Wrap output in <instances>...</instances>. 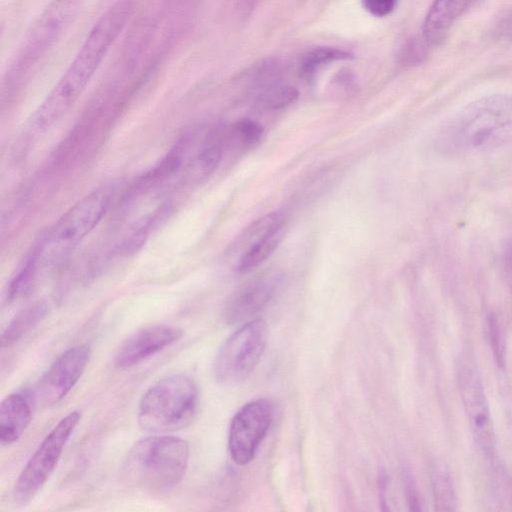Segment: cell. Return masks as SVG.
Masks as SVG:
<instances>
[{
	"mask_svg": "<svg viewBox=\"0 0 512 512\" xmlns=\"http://www.w3.org/2000/svg\"><path fill=\"white\" fill-rule=\"evenodd\" d=\"M353 58V54L345 49L338 47H317L307 51L301 57L299 63V72L302 77L309 80L324 65L345 61Z\"/></svg>",
	"mask_w": 512,
	"mask_h": 512,
	"instance_id": "cell-18",
	"label": "cell"
},
{
	"mask_svg": "<svg viewBox=\"0 0 512 512\" xmlns=\"http://www.w3.org/2000/svg\"><path fill=\"white\" fill-rule=\"evenodd\" d=\"M298 96L296 88L272 78L263 82L256 96V104L269 110L282 109L295 102Z\"/></svg>",
	"mask_w": 512,
	"mask_h": 512,
	"instance_id": "cell-19",
	"label": "cell"
},
{
	"mask_svg": "<svg viewBox=\"0 0 512 512\" xmlns=\"http://www.w3.org/2000/svg\"><path fill=\"white\" fill-rule=\"evenodd\" d=\"M267 326L263 320L247 322L220 348L213 365L216 380L224 385L244 381L257 366L266 346Z\"/></svg>",
	"mask_w": 512,
	"mask_h": 512,
	"instance_id": "cell-8",
	"label": "cell"
},
{
	"mask_svg": "<svg viewBox=\"0 0 512 512\" xmlns=\"http://www.w3.org/2000/svg\"><path fill=\"white\" fill-rule=\"evenodd\" d=\"M286 230V219L279 212L269 213L254 221L236 245L241 252L235 270L248 273L262 264L280 245Z\"/></svg>",
	"mask_w": 512,
	"mask_h": 512,
	"instance_id": "cell-11",
	"label": "cell"
},
{
	"mask_svg": "<svg viewBox=\"0 0 512 512\" xmlns=\"http://www.w3.org/2000/svg\"><path fill=\"white\" fill-rule=\"evenodd\" d=\"M49 306L44 301L34 302L19 311L1 334V348H8L21 340L48 315Z\"/></svg>",
	"mask_w": 512,
	"mask_h": 512,
	"instance_id": "cell-17",
	"label": "cell"
},
{
	"mask_svg": "<svg viewBox=\"0 0 512 512\" xmlns=\"http://www.w3.org/2000/svg\"><path fill=\"white\" fill-rule=\"evenodd\" d=\"M189 445L180 438L155 434L140 439L123 462L124 478L150 492H165L183 479L189 462Z\"/></svg>",
	"mask_w": 512,
	"mask_h": 512,
	"instance_id": "cell-3",
	"label": "cell"
},
{
	"mask_svg": "<svg viewBox=\"0 0 512 512\" xmlns=\"http://www.w3.org/2000/svg\"><path fill=\"white\" fill-rule=\"evenodd\" d=\"M80 418L79 411L68 413L42 440L15 481L12 495L16 504H28L44 487Z\"/></svg>",
	"mask_w": 512,
	"mask_h": 512,
	"instance_id": "cell-7",
	"label": "cell"
},
{
	"mask_svg": "<svg viewBox=\"0 0 512 512\" xmlns=\"http://www.w3.org/2000/svg\"><path fill=\"white\" fill-rule=\"evenodd\" d=\"M183 336L179 327L165 324L141 328L127 337L119 346L114 364L127 369L155 355Z\"/></svg>",
	"mask_w": 512,
	"mask_h": 512,
	"instance_id": "cell-13",
	"label": "cell"
},
{
	"mask_svg": "<svg viewBox=\"0 0 512 512\" xmlns=\"http://www.w3.org/2000/svg\"><path fill=\"white\" fill-rule=\"evenodd\" d=\"M512 142V96L479 98L457 112L442 128L437 143L447 154L495 149Z\"/></svg>",
	"mask_w": 512,
	"mask_h": 512,
	"instance_id": "cell-2",
	"label": "cell"
},
{
	"mask_svg": "<svg viewBox=\"0 0 512 512\" xmlns=\"http://www.w3.org/2000/svg\"><path fill=\"white\" fill-rule=\"evenodd\" d=\"M273 418V407L265 399L250 401L232 418L228 449L237 465H247L255 456Z\"/></svg>",
	"mask_w": 512,
	"mask_h": 512,
	"instance_id": "cell-10",
	"label": "cell"
},
{
	"mask_svg": "<svg viewBox=\"0 0 512 512\" xmlns=\"http://www.w3.org/2000/svg\"><path fill=\"white\" fill-rule=\"evenodd\" d=\"M234 128L240 141L248 147L256 145L264 134L262 125L249 118L240 119Z\"/></svg>",
	"mask_w": 512,
	"mask_h": 512,
	"instance_id": "cell-21",
	"label": "cell"
},
{
	"mask_svg": "<svg viewBox=\"0 0 512 512\" xmlns=\"http://www.w3.org/2000/svg\"><path fill=\"white\" fill-rule=\"evenodd\" d=\"M426 55L423 44L418 39H411L402 48L400 53L401 62L405 65L420 63Z\"/></svg>",
	"mask_w": 512,
	"mask_h": 512,
	"instance_id": "cell-22",
	"label": "cell"
},
{
	"mask_svg": "<svg viewBox=\"0 0 512 512\" xmlns=\"http://www.w3.org/2000/svg\"><path fill=\"white\" fill-rule=\"evenodd\" d=\"M81 0H53L39 17L7 71L8 91L22 84L53 46L74 16Z\"/></svg>",
	"mask_w": 512,
	"mask_h": 512,
	"instance_id": "cell-6",
	"label": "cell"
},
{
	"mask_svg": "<svg viewBox=\"0 0 512 512\" xmlns=\"http://www.w3.org/2000/svg\"><path fill=\"white\" fill-rule=\"evenodd\" d=\"M32 418L31 400L27 394L11 393L0 404V442L10 445L20 439Z\"/></svg>",
	"mask_w": 512,
	"mask_h": 512,
	"instance_id": "cell-15",
	"label": "cell"
},
{
	"mask_svg": "<svg viewBox=\"0 0 512 512\" xmlns=\"http://www.w3.org/2000/svg\"><path fill=\"white\" fill-rule=\"evenodd\" d=\"M459 385L474 438L484 452L491 453L494 448L491 415L481 379L471 363L462 364L459 371Z\"/></svg>",
	"mask_w": 512,
	"mask_h": 512,
	"instance_id": "cell-12",
	"label": "cell"
},
{
	"mask_svg": "<svg viewBox=\"0 0 512 512\" xmlns=\"http://www.w3.org/2000/svg\"><path fill=\"white\" fill-rule=\"evenodd\" d=\"M473 0H433L423 24V36L430 46L439 45L446 38L455 21Z\"/></svg>",
	"mask_w": 512,
	"mask_h": 512,
	"instance_id": "cell-16",
	"label": "cell"
},
{
	"mask_svg": "<svg viewBox=\"0 0 512 512\" xmlns=\"http://www.w3.org/2000/svg\"><path fill=\"white\" fill-rule=\"evenodd\" d=\"M133 11L132 0H118L101 15L64 74L33 113L30 128L34 132L42 133L51 129L69 112L125 28Z\"/></svg>",
	"mask_w": 512,
	"mask_h": 512,
	"instance_id": "cell-1",
	"label": "cell"
},
{
	"mask_svg": "<svg viewBox=\"0 0 512 512\" xmlns=\"http://www.w3.org/2000/svg\"><path fill=\"white\" fill-rule=\"evenodd\" d=\"M434 491L436 503L439 505L440 510H454L455 494L449 476L445 471H439L437 473L435 477Z\"/></svg>",
	"mask_w": 512,
	"mask_h": 512,
	"instance_id": "cell-20",
	"label": "cell"
},
{
	"mask_svg": "<svg viewBox=\"0 0 512 512\" xmlns=\"http://www.w3.org/2000/svg\"><path fill=\"white\" fill-rule=\"evenodd\" d=\"M199 406V390L187 375L162 378L142 395L137 419L140 428L153 434H167L187 427Z\"/></svg>",
	"mask_w": 512,
	"mask_h": 512,
	"instance_id": "cell-5",
	"label": "cell"
},
{
	"mask_svg": "<svg viewBox=\"0 0 512 512\" xmlns=\"http://www.w3.org/2000/svg\"><path fill=\"white\" fill-rule=\"evenodd\" d=\"M91 355V347L79 344L64 351L42 374L28 393L30 400L50 406L66 397L82 376Z\"/></svg>",
	"mask_w": 512,
	"mask_h": 512,
	"instance_id": "cell-9",
	"label": "cell"
},
{
	"mask_svg": "<svg viewBox=\"0 0 512 512\" xmlns=\"http://www.w3.org/2000/svg\"><path fill=\"white\" fill-rule=\"evenodd\" d=\"M364 9L375 17H385L395 8L397 0H361Z\"/></svg>",
	"mask_w": 512,
	"mask_h": 512,
	"instance_id": "cell-23",
	"label": "cell"
},
{
	"mask_svg": "<svg viewBox=\"0 0 512 512\" xmlns=\"http://www.w3.org/2000/svg\"><path fill=\"white\" fill-rule=\"evenodd\" d=\"M280 283L277 273L261 274L238 288L228 299L224 319L235 324L261 311L273 298Z\"/></svg>",
	"mask_w": 512,
	"mask_h": 512,
	"instance_id": "cell-14",
	"label": "cell"
},
{
	"mask_svg": "<svg viewBox=\"0 0 512 512\" xmlns=\"http://www.w3.org/2000/svg\"><path fill=\"white\" fill-rule=\"evenodd\" d=\"M109 195L94 191L65 212L34 245L26 261L38 274L62 263L99 224L109 206Z\"/></svg>",
	"mask_w": 512,
	"mask_h": 512,
	"instance_id": "cell-4",
	"label": "cell"
}]
</instances>
